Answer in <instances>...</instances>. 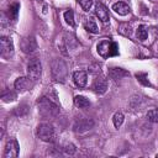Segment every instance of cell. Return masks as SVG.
<instances>
[{"mask_svg": "<svg viewBox=\"0 0 158 158\" xmlns=\"http://www.w3.org/2000/svg\"><path fill=\"white\" fill-rule=\"evenodd\" d=\"M38 111L43 117H54L59 114V106L51 98L43 96L38 101Z\"/></svg>", "mask_w": 158, "mask_h": 158, "instance_id": "cell-1", "label": "cell"}, {"mask_svg": "<svg viewBox=\"0 0 158 158\" xmlns=\"http://www.w3.org/2000/svg\"><path fill=\"white\" fill-rule=\"evenodd\" d=\"M51 72H52V78L56 81H59V83L65 81L67 75H68V68L63 59L56 58L51 64Z\"/></svg>", "mask_w": 158, "mask_h": 158, "instance_id": "cell-2", "label": "cell"}, {"mask_svg": "<svg viewBox=\"0 0 158 158\" xmlns=\"http://www.w3.org/2000/svg\"><path fill=\"white\" fill-rule=\"evenodd\" d=\"M98 53L102 57V58H107V57H112V56H117L118 54V46L116 42H112L110 40H102L98 43Z\"/></svg>", "mask_w": 158, "mask_h": 158, "instance_id": "cell-3", "label": "cell"}, {"mask_svg": "<svg viewBox=\"0 0 158 158\" xmlns=\"http://www.w3.org/2000/svg\"><path fill=\"white\" fill-rule=\"evenodd\" d=\"M37 136L43 142H52L54 139V128L49 123H41L37 127Z\"/></svg>", "mask_w": 158, "mask_h": 158, "instance_id": "cell-4", "label": "cell"}, {"mask_svg": "<svg viewBox=\"0 0 158 158\" xmlns=\"http://www.w3.org/2000/svg\"><path fill=\"white\" fill-rule=\"evenodd\" d=\"M41 73H42V65L40 63L38 59H31L27 64V77L33 80L37 81L41 78Z\"/></svg>", "mask_w": 158, "mask_h": 158, "instance_id": "cell-5", "label": "cell"}, {"mask_svg": "<svg viewBox=\"0 0 158 158\" xmlns=\"http://www.w3.org/2000/svg\"><path fill=\"white\" fill-rule=\"evenodd\" d=\"M20 47H21L23 53H32L37 49V41L33 36H27V37L21 40Z\"/></svg>", "mask_w": 158, "mask_h": 158, "instance_id": "cell-6", "label": "cell"}, {"mask_svg": "<svg viewBox=\"0 0 158 158\" xmlns=\"http://www.w3.org/2000/svg\"><path fill=\"white\" fill-rule=\"evenodd\" d=\"M14 85L17 91H26L33 86V80H31L28 77H19L15 80Z\"/></svg>", "mask_w": 158, "mask_h": 158, "instance_id": "cell-7", "label": "cell"}, {"mask_svg": "<svg viewBox=\"0 0 158 158\" xmlns=\"http://www.w3.org/2000/svg\"><path fill=\"white\" fill-rule=\"evenodd\" d=\"M19 156V143L16 139H10L4 151V158H15Z\"/></svg>", "mask_w": 158, "mask_h": 158, "instance_id": "cell-8", "label": "cell"}, {"mask_svg": "<svg viewBox=\"0 0 158 158\" xmlns=\"http://www.w3.org/2000/svg\"><path fill=\"white\" fill-rule=\"evenodd\" d=\"M0 48H1V54L4 57H10L14 53L12 40L9 38V37H1V40H0Z\"/></svg>", "mask_w": 158, "mask_h": 158, "instance_id": "cell-9", "label": "cell"}, {"mask_svg": "<svg viewBox=\"0 0 158 158\" xmlns=\"http://www.w3.org/2000/svg\"><path fill=\"white\" fill-rule=\"evenodd\" d=\"M93 90L96 93V94H104L106 90H107V80L104 78V77H96L93 81Z\"/></svg>", "mask_w": 158, "mask_h": 158, "instance_id": "cell-10", "label": "cell"}, {"mask_svg": "<svg viewBox=\"0 0 158 158\" xmlns=\"http://www.w3.org/2000/svg\"><path fill=\"white\" fill-rule=\"evenodd\" d=\"M73 81L78 88H84L88 81V75L86 72L84 70H77L73 73Z\"/></svg>", "mask_w": 158, "mask_h": 158, "instance_id": "cell-11", "label": "cell"}, {"mask_svg": "<svg viewBox=\"0 0 158 158\" xmlns=\"http://www.w3.org/2000/svg\"><path fill=\"white\" fill-rule=\"evenodd\" d=\"M93 126H94V121L91 118H81V120H79V121L75 122L74 130L77 132H80L81 133V132H85V131L90 130Z\"/></svg>", "mask_w": 158, "mask_h": 158, "instance_id": "cell-12", "label": "cell"}, {"mask_svg": "<svg viewBox=\"0 0 158 158\" xmlns=\"http://www.w3.org/2000/svg\"><path fill=\"white\" fill-rule=\"evenodd\" d=\"M128 75V72L122 69V68H118V67H112L109 69V77L112 79V80H120L125 77Z\"/></svg>", "mask_w": 158, "mask_h": 158, "instance_id": "cell-13", "label": "cell"}, {"mask_svg": "<svg viewBox=\"0 0 158 158\" xmlns=\"http://www.w3.org/2000/svg\"><path fill=\"white\" fill-rule=\"evenodd\" d=\"M95 12H96V15H98L100 21H102V22H107L109 21V11H107L106 6L102 5L101 2H98L95 5Z\"/></svg>", "mask_w": 158, "mask_h": 158, "instance_id": "cell-14", "label": "cell"}, {"mask_svg": "<svg viewBox=\"0 0 158 158\" xmlns=\"http://www.w3.org/2000/svg\"><path fill=\"white\" fill-rule=\"evenodd\" d=\"M112 10H114L116 14L125 16V15H127V14L130 12L131 9H130V6H128L127 4H125L123 1H117V2H115V4L112 5Z\"/></svg>", "mask_w": 158, "mask_h": 158, "instance_id": "cell-15", "label": "cell"}, {"mask_svg": "<svg viewBox=\"0 0 158 158\" xmlns=\"http://www.w3.org/2000/svg\"><path fill=\"white\" fill-rule=\"evenodd\" d=\"M84 27H85V30H86L88 32H91V33H98V32H99L98 25H96L94 17H91V16H89V17L85 19V21H84Z\"/></svg>", "mask_w": 158, "mask_h": 158, "instance_id": "cell-16", "label": "cell"}, {"mask_svg": "<svg viewBox=\"0 0 158 158\" xmlns=\"http://www.w3.org/2000/svg\"><path fill=\"white\" fill-rule=\"evenodd\" d=\"M74 105L79 109H86L90 106V101L83 95H77L74 98Z\"/></svg>", "mask_w": 158, "mask_h": 158, "instance_id": "cell-17", "label": "cell"}, {"mask_svg": "<svg viewBox=\"0 0 158 158\" xmlns=\"http://www.w3.org/2000/svg\"><path fill=\"white\" fill-rule=\"evenodd\" d=\"M136 36H137V38H138L139 41H144V40H147L148 32H147V30H146V27H144L143 25L138 26V28L136 30Z\"/></svg>", "mask_w": 158, "mask_h": 158, "instance_id": "cell-18", "label": "cell"}, {"mask_svg": "<svg viewBox=\"0 0 158 158\" xmlns=\"http://www.w3.org/2000/svg\"><path fill=\"white\" fill-rule=\"evenodd\" d=\"M123 120H125V117H123V114L122 112H115V115H114V117H112V121H114V126L116 127V128H118L122 123H123Z\"/></svg>", "mask_w": 158, "mask_h": 158, "instance_id": "cell-19", "label": "cell"}, {"mask_svg": "<svg viewBox=\"0 0 158 158\" xmlns=\"http://www.w3.org/2000/svg\"><path fill=\"white\" fill-rule=\"evenodd\" d=\"M147 118L151 122L158 123V109H152L147 112Z\"/></svg>", "mask_w": 158, "mask_h": 158, "instance_id": "cell-20", "label": "cell"}, {"mask_svg": "<svg viewBox=\"0 0 158 158\" xmlns=\"http://www.w3.org/2000/svg\"><path fill=\"white\" fill-rule=\"evenodd\" d=\"M19 9H20V5H19V4H12V5H10V7H9V17L15 20V19L17 17Z\"/></svg>", "mask_w": 158, "mask_h": 158, "instance_id": "cell-21", "label": "cell"}, {"mask_svg": "<svg viewBox=\"0 0 158 158\" xmlns=\"http://www.w3.org/2000/svg\"><path fill=\"white\" fill-rule=\"evenodd\" d=\"M64 20H65V22H67L68 25L74 26V14H73L72 10H67V11L64 12Z\"/></svg>", "mask_w": 158, "mask_h": 158, "instance_id": "cell-22", "label": "cell"}, {"mask_svg": "<svg viewBox=\"0 0 158 158\" xmlns=\"http://www.w3.org/2000/svg\"><path fill=\"white\" fill-rule=\"evenodd\" d=\"M2 100L5 101V102H10V101H14L15 99H16V94L14 93V91H5L4 94H2Z\"/></svg>", "mask_w": 158, "mask_h": 158, "instance_id": "cell-23", "label": "cell"}, {"mask_svg": "<svg viewBox=\"0 0 158 158\" xmlns=\"http://www.w3.org/2000/svg\"><path fill=\"white\" fill-rule=\"evenodd\" d=\"M136 78H137V80H138L141 84H143V85H146V86H151V83L148 81L147 75H146L144 73H137V74H136Z\"/></svg>", "mask_w": 158, "mask_h": 158, "instance_id": "cell-24", "label": "cell"}, {"mask_svg": "<svg viewBox=\"0 0 158 158\" xmlns=\"http://www.w3.org/2000/svg\"><path fill=\"white\" fill-rule=\"evenodd\" d=\"M63 149H64V153L68 154V156H73V154H75V152H77V148H75V146H74L73 143L65 144Z\"/></svg>", "mask_w": 158, "mask_h": 158, "instance_id": "cell-25", "label": "cell"}, {"mask_svg": "<svg viewBox=\"0 0 158 158\" xmlns=\"http://www.w3.org/2000/svg\"><path fill=\"white\" fill-rule=\"evenodd\" d=\"M78 2L80 4V6L83 7L84 11H89L93 5V0H78Z\"/></svg>", "mask_w": 158, "mask_h": 158, "instance_id": "cell-26", "label": "cell"}, {"mask_svg": "<svg viewBox=\"0 0 158 158\" xmlns=\"http://www.w3.org/2000/svg\"><path fill=\"white\" fill-rule=\"evenodd\" d=\"M120 32H121L122 35H125V36H130V35H131V27H130L127 23H122V25L120 26Z\"/></svg>", "mask_w": 158, "mask_h": 158, "instance_id": "cell-27", "label": "cell"}, {"mask_svg": "<svg viewBox=\"0 0 158 158\" xmlns=\"http://www.w3.org/2000/svg\"><path fill=\"white\" fill-rule=\"evenodd\" d=\"M90 73H100V65L99 64H93L89 67Z\"/></svg>", "mask_w": 158, "mask_h": 158, "instance_id": "cell-28", "label": "cell"}, {"mask_svg": "<svg viewBox=\"0 0 158 158\" xmlns=\"http://www.w3.org/2000/svg\"><path fill=\"white\" fill-rule=\"evenodd\" d=\"M152 1H154V0H152Z\"/></svg>", "mask_w": 158, "mask_h": 158, "instance_id": "cell-29", "label": "cell"}]
</instances>
